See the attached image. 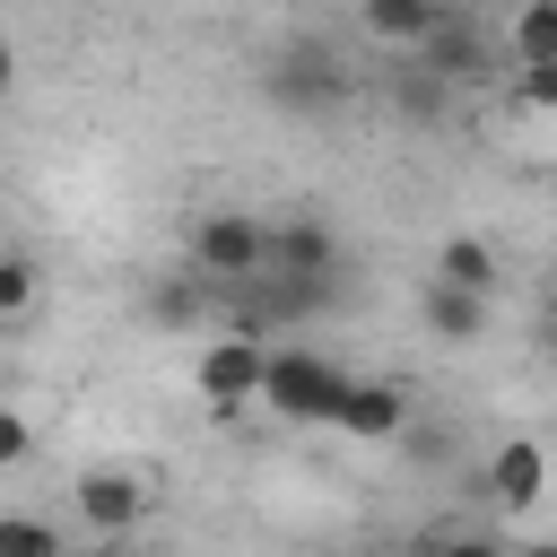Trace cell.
<instances>
[{
    "label": "cell",
    "instance_id": "cell-20",
    "mask_svg": "<svg viewBox=\"0 0 557 557\" xmlns=\"http://www.w3.org/2000/svg\"><path fill=\"white\" fill-rule=\"evenodd\" d=\"M9 87H17V44L0 35V96H9Z\"/></svg>",
    "mask_w": 557,
    "mask_h": 557
},
{
    "label": "cell",
    "instance_id": "cell-21",
    "mask_svg": "<svg viewBox=\"0 0 557 557\" xmlns=\"http://www.w3.org/2000/svg\"><path fill=\"white\" fill-rule=\"evenodd\" d=\"M70 557H139L131 540H96V548H70Z\"/></svg>",
    "mask_w": 557,
    "mask_h": 557
},
{
    "label": "cell",
    "instance_id": "cell-19",
    "mask_svg": "<svg viewBox=\"0 0 557 557\" xmlns=\"http://www.w3.org/2000/svg\"><path fill=\"white\" fill-rule=\"evenodd\" d=\"M26 453H35V426H26V409H9V400H0V470H17Z\"/></svg>",
    "mask_w": 557,
    "mask_h": 557
},
{
    "label": "cell",
    "instance_id": "cell-14",
    "mask_svg": "<svg viewBox=\"0 0 557 557\" xmlns=\"http://www.w3.org/2000/svg\"><path fill=\"white\" fill-rule=\"evenodd\" d=\"M0 557H70V548H61L52 522H35V513H0Z\"/></svg>",
    "mask_w": 557,
    "mask_h": 557
},
{
    "label": "cell",
    "instance_id": "cell-15",
    "mask_svg": "<svg viewBox=\"0 0 557 557\" xmlns=\"http://www.w3.org/2000/svg\"><path fill=\"white\" fill-rule=\"evenodd\" d=\"M148 313H157V322H200V313H209V278H200V270H191V278H165V287L148 296Z\"/></svg>",
    "mask_w": 557,
    "mask_h": 557
},
{
    "label": "cell",
    "instance_id": "cell-6",
    "mask_svg": "<svg viewBox=\"0 0 557 557\" xmlns=\"http://www.w3.org/2000/svg\"><path fill=\"white\" fill-rule=\"evenodd\" d=\"M70 505H78V522H87L96 540H122V531H139V513H148V479H139V470H87V479L70 487Z\"/></svg>",
    "mask_w": 557,
    "mask_h": 557
},
{
    "label": "cell",
    "instance_id": "cell-12",
    "mask_svg": "<svg viewBox=\"0 0 557 557\" xmlns=\"http://www.w3.org/2000/svg\"><path fill=\"white\" fill-rule=\"evenodd\" d=\"M435 278H444V287H461V296H496V252H487V235H444Z\"/></svg>",
    "mask_w": 557,
    "mask_h": 557
},
{
    "label": "cell",
    "instance_id": "cell-22",
    "mask_svg": "<svg viewBox=\"0 0 557 557\" xmlns=\"http://www.w3.org/2000/svg\"><path fill=\"white\" fill-rule=\"evenodd\" d=\"M540 305H548V322H557V270H548V278H540Z\"/></svg>",
    "mask_w": 557,
    "mask_h": 557
},
{
    "label": "cell",
    "instance_id": "cell-23",
    "mask_svg": "<svg viewBox=\"0 0 557 557\" xmlns=\"http://www.w3.org/2000/svg\"><path fill=\"white\" fill-rule=\"evenodd\" d=\"M522 557H557V540H540V548H522Z\"/></svg>",
    "mask_w": 557,
    "mask_h": 557
},
{
    "label": "cell",
    "instance_id": "cell-8",
    "mask_svg": "<svg viewBox=\"0 0 557 557\" xmlns=\"http://www.w3.org/2000/svg\"><path fill=\"white\" fill-rule=\"evenodd\" d=\"M270 96L296 104V113H322V104L348 96V70H331V52H313V44H296V52L270 61Z\"/></svg>",
    "mask_w": 557,
    "mask_h": 557
},
{
    "label": "cell",
    "instance_id": "cell-4",
    "mask_svg": "<svg viewBox=\"0 0 557 557\" xmlns=\"http://www.w3.org/2000/svg\"><path fill=\"white\" fill-rule=\"evenodd\" d=\"M322 426H339V435H357V444H392V435L409 426V392H400V383H374V374H348Z\"/></svg>",
    "mask_w": 557,
    "mask_h": 557
},
{
    "label": "cell",
    "instance_id": "cell-7",
    "mask_svg": "<svg viewBox=\"0 0 557 557\" xmlns=\"http://www.w3.org/2000/svg\"><path fill=\"white\" fill-rule=\"evenodd\" d=\"M331 270H339V235H331L322 218H278V226H270L261 278H331Z\"/></svg>",
    "mask_w": 557,
    "mask_h": 557
},
{
    "label": "cell",
    "instance_id": "cell-5",
    "mask_svg": "<svg viewBox=\"0 0 557 557\" xmlns=\"http://www.w3.org/2000/svg\"><path fill=\"white\" fill-rule=\"evenodd\" d=\"M479 487H487L496 513H531V505L548 496V444H540V435H505V444L487 453Z\"/></svg>",
    "mask_w": 557,
    "mask_h": 557
},
{
    "label": "cell",
    "instance_id": "cell-18",
    "mask_svg": "<svg viewBox=\"0 0 557 557\" xmlns=\"http://www.w3.org/2000/svg\"><path fill=\"white\" fill-rule=\"evenodd\" d=\"M522 78H513V96L531 104V113H557V61H513Z\"/></svg>",
    "mask_w": 557,
    "mask_h": 557
},
{
    "label": "cell",
    "instance_id": "cell-9",
    "mask_svg": "<svg viewBox=\"0 0 557 557\" xmlns=\"http://www.w3.org/2000/svg\"><path fill=\"white\" fill-rule=\"evenodd\" d=\"M444 17H453V0H357V26L374 44H392V52H418Z\"/></svg>",
    "mask_w": 557,
    "mask_h": 557
},
{
    "label": "cell",
    "instance_id": "cell-11",
    "mask_svg": "<svg viewBox=\"0 0 557 557\" xmlns=\"http://www.w3.org/2000/svg\"><path fill=\"white\" fill-rule=\"evenodd\" d=\"M418 322H426L435 339H479V331H487V296H461V287L426 278V287H418Z\"/></svg>",
    "mask_w": 557,
    "mask_h": 557
},
{
    "label": "cell",
    "instance_id": "cell-2",
    "mask_svg": "<svg viewBox=\"0 0 557 557\" xmlns=\"http://www.w3.org/2000/svg\"><path fill=\"white\" fill-rule=\"evenodd\" d=\"M261 261H270V226H261V218H244V209L191 218V270H200L209 287H252Z\"/></svg>",
    "mask_w": 557,
    "mask_h": 557
},
{
    "label": "cell",
    "instance_id": "cell-1",
    "mask_svg": "<svg viewBox=\"0 0 557 557\" xmlns=\"http://www.w3.org/2000/svg\"><path fill=\"white\" fill-rule=\"evenodd\" d=\"M339 366L322 348H261V409L287 418V426H322L331 400H339Z\"/></svg>",
    "mask_w": 557,
    "mask_h": 557
},
{
    "label": "cell",
    "instance_id": "cell-17",
    "mask_svg": "<svg viewBox=\"0 0 557 557\" xmlns=\"http://www.w3.org/2000/svg\"><path fill=\"white\" fill-rule=\"evenodd\" d=\"M409 557H505V548H496L487 531H418Z\"/></svg>",
    "mask_w": 557,
    "mask_h": 557
},
{
    "label": "cell",
    "instance_id": "cell-10",
    "mask_svg": "<svg viewBox=\"0 0 557 557\" xmlns=\"http://www.w3.org/2000/svg\"><path fill=\"white\" fill-rule=\"evenodd\" d=\"M418 70H435V78H479V70H487V35H479V26L453 9V17H444L426 44H418Z\"/></svg>",
    "mask_w": 557,
    "mask_h": 557
},
{
    "label": "cell",
    "instance_id": "cell-16",
    "mask_svg": "<svg viewBox=\"0 0 557 557\" xmlns=\"http://www.w3.org/2000/svg\"><path fill=\"white\" fill-rule=\"evenodd\" d=\"M35 287H44L35 261H26V252H0V322H26V313H35Z\"/></svg>",
    "mask_w": 557,
    "mask_h": 557
},
{
    "label": "cell",
    "instance_id": "cell-3",
    "mask_svg": "<svg viewBox=\"0 0 557 557\" xmlns=\"http://www.w3.org/2000/svg\"><path fill=\"white\" fill-rule=\"evenodd\" d=\"M191 383H200V400H209L218 418H235L244 400H261V339H252V331H218V339L200 348Z\"/></svg>",
    "mask_w": 557,
    "mask_h": 557
},
{
    "label": "cell",
    "instance_id": "cell-13",
    "mask_svg": "<svg viewBox=\"0 0 557 557\" xmlns=\"http://www.w3.org/2000/svg\"><path fill=\"white\" fill-rule=\"evenodd\" d=\"M505 52L513 61H557V0H522L513 26H505Z\"/></svg>",
    "mask_w": 557,
    "mask_h": 557
}]
</instances>
